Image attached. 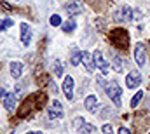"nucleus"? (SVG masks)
<instances>
[{
	"label": "nucleus",
	"instance_id": "obj_1",
	"mask_svg": "<svg viewBox=\"0 0 150 134\" xmlns=\"http://www.w3.org/2000/svg\"><path fill=\"white\" fill-rule=\"evenodd\" d=\"M105 91H107L108 98L113 101V104L119 108V106L122 104V87L119 85V82H110Z\"/></svg>",
	"mask_w": 150,
	"mask_h": 134
},
{
	"label": "nucleus",
	"instance_id": "obj_2",
	"mask_svg": "<svg viewBox=\"0 0 150 134\" xmlns=\"http://www.w3.org/2000/svg\"><path fill=\"white\" fill-rule=\"evenodd\" d=\"M113 19L117 23H129L133 19V9L129 5H120L115 12H113Z\"/></svg>",
	"mask_w": 150,
	"mask_h": 134
},
{
	"label": "nucleus",
	"instance_id": "obj_3",
	"mask_svg": "<svg viewBox=\"0 0 150 134\" xmlns=\"http://www.w3.org/2000/svg\"><path fill=\"white\" fill-rule=\"evenodd\" d=\"M112 40L119 45V47L126 49V47H127V44H129V35H127L126 30L119 28V30H113V32H112Z\"/></svg>",
	"mask_w": 150,
	"mask_h": 134
},
{
	"label": "nucleus",
	"instance_id": "obj_4",
	"mask_svg": "<svg viewBox=\"0 0 150 134\" xmlns=\"http://www.w3.org/2000/svg\"><path fill=\"white\" fill-rule=\"evenodd\" d=\"M47 117L51 118V120H54V118H61L63 117V106H61V103L59 101H51V104L47 106Z\"/></svg>",
	"mask_w": 150,
	"mask_h": 134
},
{
	"label": "nucleus",
	"instance_id": "obj_5",
	"mask_svg": "<svg viewBox=\"0 0 150 134\" xmlns=\"http://www.w3.org/2000/svg\"><path fill=\"white\" fill-rule=\"evenodd\" d=\"M134 59H136V65L140 68H143L147 65V52H145V45L142 42H138L134 45Z\"/></svg>",
	"mask_w": 150,
	"mask_h": 134
},
{
	"label": "nucleus",
	"instance_id": "obj_6",
	"mask_svg": "<svg viewBox=\"0 0 150 134\" xmlns=\"http://www.w3.org/2000/svg\"><path fill=\"white\" fill-rule=\"evenodd\" d=\"M140 84H142V75H140V71L133 70V71H129V73L126 75V85H127L129 89H136V87H140Z\"/></svg>",
	"mask_w": 150,
	"mask_h": 134
},
{
	"label": "nucleus",
	"instance_id": "obj_7",
	"mask_svg": "<svg viewBox=\"0 0 150 134\" xmlns=\"http://www.w3.org/2000/svg\"><path fill=\"white\" fill-rule=\"evenodd\" d=\"M93 58H94L96 68H100V70L103 71V75H107V73H108V61L105 59L103 52H101V51H94V52H93Z\"/></svg>",
	"mask_w": 150,
	"mask_h": 134
},
{
	"label": "nucleus",
	"instance_id": "obj_8",
	"mask_svg": "<svg viewBox=\"0 0 150 134\" xmlns=\"http://www.w3.org/2000/svg\"><path fill=\"white\" fill-rule=\"evenodd\" d=\"M74 127L77 129V134H93L94 133V126L93 124H86L80 117L74 120Z\"/></svg>",
	"mask_w": 150,
	"mask_h": 134
},
{
	"label": "nucleus",
	"instance_id": "obj_9",
	"mask_svg": "<svg viewBox=\"0 0 150 134\" xmlns=\"http://www.w3.org/2000/svg\"><path fill=\"white\" fill-rule=\"evenodd\" d=\"M19 30H21V44L23 45H30V42H32V30H30V26L26 23H21Z\"/></svg>",
	"mask_w": 150,
	"mask_h": 134
},
{
	"label": "nucleus",
	"instance_id": "obj_10",
	"mask_svg": "<svg viewBox=\"0 0 150 134\" xmlns=\"http://www.w3.org/2000/svg\"><path fill=\"white\" fill-rule=\"evenodd\" d=\"M63 92H65L67 99H74V78L72 77H65V80H63Z\"/></svg>",
	"mask_w": 150,
	"mask_h": 134
},
{
	"label": "nucleus",
	"instance_id": "obj_11",
	"mask_svg": "<svg viewBox=\"0 0 150 134\" xmlns=\"http://www.w3.org/2000/svg\"><path fill=\"white\" fill-rule=\"evenodd\" d=\"M82 63H84V66H86V70H87L89 73L94 71L96 65H94V58H93V54H89V52H82Z\"/></svg>",
	"mask_w": 150,
	"mask_h": 134
},
{
	"label": "nucleus",
	"instance_id": "obj_12",
	"mask_svg": "<svg viewBox=\"0 0 150 134\" xmlns=\"http://www.w3.org/2000/svg\"><path fill=\"white\" fill-rule=\"evenodd\" d=\"M16 96L14 94H5L4 96V106H5V110L9 111V113H12L14 111V108H16Z\"/></svg>",
	"mask_w": 150,
	"mask_h": 134
},
{
	"label": "nucleus",
	"instance_id": "obj_13",
	"mask_svg": "<svg viewBox=\"0 0 150 134\" xmlns=\"http://www.w3.org/2000/svg\"><path fill=\"white\" fill-rule=\"evenodd\" d=\"M65 11H67V14L75 16V14H80V12H82V5H80L79 2H70V4L65 5Z\"/></svg>",
	"mask_w": 150,
	"mask_h": 134
},
{
	"label": "nucleus",
	"instance_id": "obj_14",
	"mask_svg": "<svg viewBox=\"0 0 150 134\" xmlns=\"http://www.w3.org/2000/svg\"><path fill=\"white\" fill-rule=\"evenodd\" d=\"M84 104H86V110L89 113H94L98 110V99H96V96H87Z\"/></svg>",
	"mask_w": 150,
	"mask_h": 134
},
{
	"label": "nucleus",
	"instance_id": "obj_15",
	"mask_svg": "<svg viewBox=\"0 0 150 134\" xmlns=\"http://www.w3.org/2000/svg\"><path fill=\"white\" fill-rule=\"evenodd\" d=\"M11 75H12L14 78H19V77L23 75V63L12 61V63H11Z\"/></svg>",
	"mask_w": 150,
	"mask_h": 134
},
{
	"label": "nucleus",
	"instance_id": "obj_16",
	"mask_svg": "<svg viewBox=\"0 0 150 134\" xmlns=\"http://www.w3.org/2000/svg\"><path fill=\"white\" fill-rule=\"evenodd\" d=\"M75 26H77V23H75V19H68L67 23H63L61 25V30L63 32H67V33H70V32H74Z\"/></svg>",
	"mask_w": 150,
	"mask_h": 134
},
{
	"label": "nucleus",
	"instance_id": "obj_17",
	"mask_svg": "<svg viewBox=\"0 0 150 134\" xmlns=\"http://www.w3.org/2000/svg\"><path fill=\"white\" fill-rule=\"evenodd\" d=\"M80 63H82V52H80L79 49H75L74 54H72V65L77 66V65H80Z\"/></svg>",
	"mask_w": 150,
	"mask_h": 134
},
{
	"label": "nucleus",
	"instance_id": "obj_18",
	"mask_svg": "<svg viewBox=\"0 0 150 134\" xmlns=\"http://www.w3.org/2000/svg\"><path fill=\"white\" fill-rule=\"evenodd\" d=\"M142 98H143V92H142V91H138V92L133 96V99H131V108H136V106L140 104Z\"/></svg>",
	"mask_w": 150,
	"mask_h": 134
},
{
	"label": "nucleus",
	"instance_id": "obj_19",
	"mask_svg": "<svg viewBox=\"0 0 150 134\" xmlns=\"http://www.w3.org/2000/svg\"><path fill=\"white\" fill-rule=\"evenodd\" d=\"M63 70H65V66H63V63H61L59 59H56V61H54V73H56L58 77H61Z\"/></svg>",
	"mask_w": 150,
	"mask_h": 134
},
{
	"label": "nucleus",
	"instance_id": "obj_20",
	"mask_svg": "<svg viewBox=\"0 0 150 134\" xmlns=\"http://www.w3.org/2000/svg\"><path fill=\"white\" fill-rule=\"evenodd\" d=\"M14 25V21L12 19H4V21H0V32L2 30H5V28H11Z\"/></svg>",
	"mask_w": 150,
	"mask_h": 134
},
{
	"label": "nucleus",
	"instance_id": "obj_21",
	"mask_svg": "<svg viewBox=\"0 0 150 134\" xmlns=\"http://www.w3.org/2000/svg\"><path fill=\"white\" fill-rule=\"evenodd\" d=\"M51 25H52V26H59V25H63V23H61V18H59L58 14H52V16H51Z\"/></svg>",
	"mask_w": 150,
	"mask_h": 134
},
{
	"label": "nucleus",
	"instance_id": "obj_22",
	"mask_svg": "<svg viewBox=\"0 0 150 134\" xmlns=\"http://www.w3.org/2000/svg\"><path fill=\"white\" fill-rule=\"evenodd\" d=\"M113 70H115V71H120V70H122V61H120V58H113Z\"/></svg>",
	"mask_w": 150,
	"mask_h": 134
},
{
	"label": "nucleus",
	"instance_id": "obj_23",
	"mask_svg": "<svg viewBox=\"0 0 150 134\" xmlns=\"http://www.w3.org/2000/svg\"><path fill=\"white\" fill-rule=\"evenodd\" d=\"M98 85H100V89H107V85H108V84H107V80H105L101 75L98 77Z\"/></svg>",
	"mask_w": 150,
	"mask_h": 134
},
{
	"label": "nucleus",
	"instance_id": "obj_24",
	"mask_svg": "<svg viewBox=\"0 0 150 134\" xmlns=\"http://www.w3.org/2000/svg\"><path fill=\"white\" fill-rule=\"evenodd\" d=\"M103 134H113V127L110 124H105L103 126Z\"/></svg>",
	"mask_w": 150,
	"mask_h": 134
},
{
	"label": "nucleus",
	"instance_id": "obj_25",
	"mask_svg": "<svg viewBox=\"0 0 150 134\" xmlns=\"http://www.w3.org/2000/svg\"><path fill=\"white\" fill-rule=\"evenodd\" d=\"M117 134H131V131H129L127 127H120V129L117 131Z\"/></svg>",
	"mask_w": 150,
	"mask_h": 134
},
{
	"label": "nucleus",
	"instance_id": "obj_26",
	"mask_svg": "<svg viewBox=\"0 0 150 134\" xmlns=\"http://www.w3.org/2000/svg\"><path fill=\"white\" fill-rule=\"evenodd\" d=\"M26 134H42L40 131H32V133H26Z\"/></svg>",
	"mask_w": 150,
	"mask_h": 134
},
{
	"label": "nucleus",
	"instance_id": "obj_27",
	"mask_svg": "<svg viewBox=\"0 0 150 134\" xmlns=\"http://www.w3.org/2000/svg\"><path fill=\"white\" fill-rule=\"evenodd\" d=\"M149 134H150V133H149Z\"/></svg>",
	"mask_w": 150,
	"mask_h": 134
}]
</instances>
